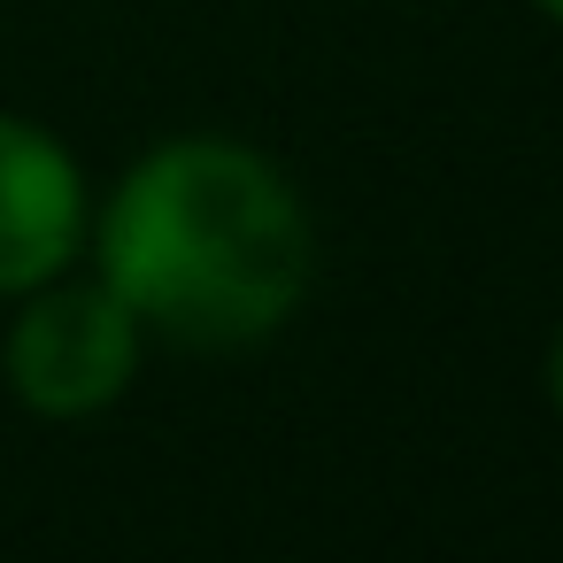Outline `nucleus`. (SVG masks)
I'll return each mask as SVG.
<instances>
[{
  "label": "nucleus",
  "instance_id": "3",
  "mask_svg": "<svg viewBox=\"0 0 563 563\" xmlns=\"http://www.w3.org/2000/svg\"><path fill=\"white\" fill-rule=\"evenodd\" d=\"M93 224L86 163L40 117L0 109V301L78 271Z\"/></svg>",
  "mask_w": 563,
  "mask_h": 563
},
{
  "label": "nucleus",
  "instance_id": "5",
  "mask_svg": "<svg viewBox=\"0 0 563 563\" xmlns=\"http://www.w3.org/2000/svg\"><path fill=\"white\" fill-rule=\"evenodd\" d=\"M532 9H540V16H548V24L563 32V0H532Z\"/></svg>",
  "mask_w": 563,
  "mask_h": 563
},
{
  "label": "nucleus",
  "instance_id": "1",
  "mask_svg": "<svg viewBox=\"0 0 563 563\" xmlns=\"http://www.w3.org/2000/svg\"><path fill=\"white\" fill-rule=\"evenodd\" d=\"M86 255L147 340L247 355L278 340L317 286V209L263 147L170 132L93 201Z\"/></svg>",
  "mask_w": 563,
  "mask_h": 563
},
{
  "label": "nucleus",
  "instance_id": "4",
  "mask_svg": "<svg viewBox=\"0 0 563 563\" xmlns=\"http://www.w3.org/2000/svg\"><path fill=\"white\" fill-rule=\"evenodd\" d=\"M540 386H548V409L563 417V324H555V340H548V363H540Z\"/></svg>",
  "mask_w": 563,
  "mask_h": 563
},
{
  "label": "nucleus",
  "instance_id": "2",
  "mask_svg": "<svg viewBox=\"0 0 563 563\" xmlns=\"http://www.w3.org/2000/svg\"><path fill=\"white\" fill-rule=\"evenodd\" d=\"M140 355H147L140 317L101 278L63 271L16 294L9 340H0V378H9L16 409H32L40 424H86L132 394Z\"/></svg>",
  "mask_w": 563,
  "mask_h": 563
}]
</instances>
